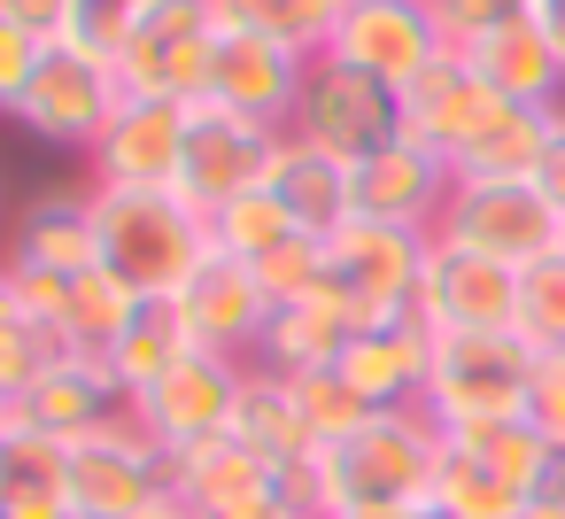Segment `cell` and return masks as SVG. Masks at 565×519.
<instances>
[{"label": "cell", "mask_w": 565, "mask_h": 519, "mask_svg": "<svg viewBox=\"0 0 565 519\" xmlns=\"http://www.w3.org/2000/svg\"><path fill=\"white\" fill-rule=\"evenodd\" d=\"M63 357H78L71 349V333L63 326H40V318H9L0 326V403H17L47 364H63Z\"/></svg>", "instance_id": "cell-36"}, {"label": "cell", "mask_w": 565, "mask_h": 519, "mask_svg": "<svg viewBox=\"0 0 565 519\" xmlns=\"http://www.w3.org/2000/svg\"><path fill=\"white\" fill-rule=\"evenodd\" d=\"M434 233L411 225H380V218H349L326 241V287L349 303L356 326H395L418 318V272H426Z\"/></svg>", "instance_id": "cell-4"}, {"label": "cell", "mask_w": 565, "mask_h": 519, "mask_svg": "<svg viewBox=\"0 0 565 519\" xmlns=\"http://www.w3.org/2000/svg\"><path fill=\"white\" fill-rule=\"evenodd\" d=\"M287 241H302V233H295V218L279 210L271 187H256V194H241V202H225V210L210 218V248H225V256H241V264H264V256L287 248Z\"/></svg>", "instance_id": "cell-34"}, {"label": "cell", "mask_w": 565, "mask_h": 519, "mask_svg": "<svg viewBox=\"0 0 565 519\" xmlns=\"http://www.w3.org/2000/svg\"><path fill=\"white\" fill-rule=\"evenodd\" d=\"M403 140H418V148H434L441 163H457L511 102L488 86V78H472V63L465 55H441L434 71H418L403 94Z\"/></svg>", "instance_id": "cell-16"}, {"label": "cell", "mask_w": 565, "mask_h": 519, "mask_svg": "<svg viewBox=\"0 0 565 519\" xmlns=\"http://www.w3.org/2000/svg\"><path fill=\"white\" fill-rule=\"evenodd\" d=\"M271 194L295 218V233L333 241L356 218V163H341V156H326V148H310V140L287 133L279 140V163H271Z\"/></svg>", "instance_id": "cell-21"}, {"label": "cell", "mask_w": 565, "mask_h": 519, "mask_svg": "<svg viewBox=\"0 0 565 519\" xmlns=\"http://www.w3.org/2000/svg\"><path fill=\"white\" fill-rule=\"evenodd\" d=\"M302 71L310 55L264 40V32H241V24H217V55H210V94L202 102H225L241 117H264V125H295V102H302Z\"/></svg>", "instance_id": "cell-17"}, {"label": "cell", "mask_w": 565, "mask_h": 519, "mask_svg": "<svg viewBox=\"0 0 565 519\" xmlns=\"http://www.w3.org/2000/svg\"><path fill=\"white\" fill-rule=\"evenodd\" d=\"M117 411H125V395H117L109 364H102V357H63V364H47L17 403H0V434L78 442V434H94V426L117 419Z\"/></svg>", "instance_id": "cell-18"}, {"label": "cell", "mask_w": 565, "mask_h": 519, "mask_svg": "<svg viewBox=\"0 0 565 519\" xmlns=\"http://www.w3.org/2000/svg\"><path fill=\"white\" fill-rule=\"evenodd\" d=\"M256 272V287L271 295V310H287V303H302V295H318L326 287V241H287V248H271L264 264H248Z\"/></svg>", "instance_id": "cell-39"}, {"label": "cell", "mask_w": 565, "mask_h": 519, "mask_svg": "<svg viewBox=\"0 0 565 519\" xmlns=\"http://www.w3.org/2000/svg\"><path fill=\"white\" fill-rule=\"evenodd\" d=\"M465 63H472V78H488L503 102H519V109H557L565 102V63L550 55V40H542V24L519 9L511 24H495L488 40H472L465 47Z\"/></svg>", "instance_id": "cell-23"}, {"label": "cell", "mask_w": 565, "mask_h": 519, "mask_svg": "<svg viewBox=\"0 0 565 519\" xmlns=\"http://www.w3.org/2000/svg\"><path fill=\"white\" fill-rule=\"evenodd\" d=\"M550 117H557V109H519V102H511L449 171H457V179H534V163H542V148H550Z\"/></svg>", "instance_id": "cell-30"}, {"label": "cell", "mask_w": 565, "mask_h": 519, "mask_svg": "<svg viewBox=\"0 0 565 519\" xmlns=\"http://www.w3.org/2000/svg\"><path fill=\"white\" fill-rule=\"evenodd\" d=\"M550 488H565V465H557V480H550Z\"/></svg>", "instance_id": "cell-50"}, {"label": "cell", "mask_w": 565, "mask_h": 519, "mask_svg": "<svg viewBox=\"0 0 565 519\" xmlns=\"http://www.w3.org/2000/svg\"><path fill=\"white\" fill-rule=\"evenodd\" d=\"M295 388V411H302V426H310V442L326 449V442H349L364 419H372V403L326 364V372H302V380H287Z\"/></svg>", "instance_id": "cell-35"}, {"label": "cell", "mask_w": 565, "mask_h": 519, "mask_svg": "<svg viewBox=\"0 0 565 519\" xmlns=\"http://www.w3.org/2000/svg\"><path fill=\"white\" fill-rule=\"evenodd\" d=\"M148 310V295L132 287V279H117L109 264H94V272H78L71 279V310H63V333H71V349L78 357H109L125 333H132V318Z\"/></svg>", "instance_id": "cell-28"}, {"label": "cell", "mask_w": 565, "mask_h": 519, "mask_svg": "<svg viewBox=\"0 0 565 519\" xmlns=\"http://www.w3.org/2000/svg\"><path fill=\"white\" fill-rule=\"evenodd\" d=\"M9 264H32V272H94L102 264V233H94V210L86 194H47L17 218V241H9Z\"/></svg>", "instance_id": "cell-25"}, {"label": "cell", "mask_w": 565, "mask_h": 519, "mask_svg": "<svg viewBox=\"0 0 565 519\" xmlns=\"http://www.w3.org/2000/svg\"><path fill=\"white\" fill-rule=\"evenodd\" d=\"M519 341L526 349H565V248L519 272Z\"/></svg>", "instance_id": "cell-38"}, {"label": "cell", "mask_w": 565, "mask_h": 519, "mask_svg": "<svg viewBox=\"0 0 565 519\" xmlns=\"http://www.w3.org/2000/svg\"><path fill=\"white\" fill-rule=\"evenodd\" d=\"M140 17H148V0H71L63 47H71V55H94V63H109V71H117V55L132 47Z\"/></svg>", "instance_id": "cell-37"}, {"label": "cell", "mask_w": 565, "mask_h": 519, "mask_svg": "<svg viewBox=\"0 0 565 519\" xmlns=\"http://www.w3.org/2000/svg\"><path fill=\"white\" fill-rule=\"evenodd\" d=\"M526 426L565 457V349H534V380H526Z\"/></svg>", "instance_id": "cell-41"}, {"label": "cell", "mask_w": 565, "mask_h": 519, "mask_svg": "<svg viewBox=\"0 0 565 519\" xmlns=\"http://www.w3.org/2000/svg\"><path fill=\"white\" fill-rule=\"evenodd\" d=\"M341 9L349 0H217V17L241 24V32H264L295 55H326L333 32H341Z\"/></svg>", "instance_id": "cell-31"}, {"label": "cell", "mask_w": 565, "mask_h": 519, "mask_svg": "<svg viewBox=\"0 0 565 519\" xmlns=\"http://www.w3.org/2000/svg\"><path fill=\"white\" fill-rule=\"evenodd\" d=\"M418 326L426 333H519V272L434 241L418 272Z\"/></svg>", "instance_id": "cell-11"}, {"label": "cell", "mask_w": 565, "mask_h": 519, "mask_svg": "<svg viewBox=\"0 0 565 519\" xmlns=\"http://www.w3.org/2000/svg\"><path fill=\"white\" fill-rule=\"evenodd\" d=\"M217 0H148V17L132 32V47L117 55V86L125 94H156L194 109L210 94V55H217Z\"/></svg>", "instance_id": "cell-8"}, {"label": "cell", "mask_w": 565, "mask_h": 519, "mask_svg": "<svg viewBox=\"0 0 565 519\" xmlns=\"http://www.w3.org/2000/svg\"><path fill=\"white\" fill-rule=\"evenodd\" d=\"M47 55H55V40H40V32H24V24L0 17V117L24 109V94H32V78L47 71Z\"/></svg>", "instance_id": "cell-40"}, {"label": "cell", "mask_w": 565, "mask_h": 519, "mask_svg": "<svg viewBox=\"0 0 565 519\" xmlns=\"http://www.w3.org/2000/svg\"><path fill=\"white\" fill-rule=\"evenodd\" d=\"M349 341H356L349 303H341L333 287H318V295H302V303L271 310V326H264V341H256V364H264V372H279V380H302V372L341 364V349H349Z\"/></svg>", "instance_id": "cell-24"}, {"label": "cell", "mask_w": 565, "mask_h": 519, "mask_svg": "<svg viewBox=\"0 0 565 519\" xmlns=\"http://www.w3.org/2000/svg\"><path fill=\"white\" fill-rule=\"evenodd\" d=\"M279 140H287V133L264 125V117H241V109H225V102H194V109H186V163H179V187H171V194H179L186 210L217 218L225 202L271 187Z\"/></svg>", "instance_id": "cell-7"}, {"label": "cell", "mask_w": 565, "mask_h": 519, "mask_svg": "<svg viewBox=\"0 0 565 519\" xmlns=\"http://www.w3.org/2000/svg\"><path fill=\"white\" fill-rule=\"evenodd\" d=\"M9 318H24V310H17V279H9V264H0V326H9Z\"/></svg>", "instance_id": "cell-48"}, {"label": "cell", "mask_w": 565, "mask_h": 519, "mask_svg": "<svg viewBox=\"0 0 565 519\" xmlns=\"http://www.w3.org/2000/svg\"><path fill=\"white\" fill-rule=\"evenodd\" d=\"M186 349H194V341H186L179 310H171V303H148V310L132 318V333H125V341H117V349H109L102 364H109L117 395L132 403V395H140V388H156V380H163V372H171V364H179Z\"/></svg>", "instance_id": "cell-32"}, {"label": "cell", "mask_w": 565, "mask_h": 519, "mask_svg": "<svg viewBox=\"0 0 565 519\" xmlns=\"http://www.w3.org/2000/svg\"><path fill=\"white\" fill-rule=\"evenodd\" d=\"M0 17H9V24H24V32H40V40H55V47H63V24H71V0H0Z\"/></svg>", "instance_id": "cell-45"}, {"label": "cell", "mask_w": 565, "mask_h": 519, "mask_svg": "<svg viewBox=\"0 0 565 519\" xmlns=\"http://www.w3.org/2000/svg\"><path fill=\"white\" fill-rule=\"evenodd\" d=\"M233 442H241V449H256V457H264V465H279V473H295V465H310V457H318V442H310V426H302V411H295V388H287L279 372H264V364H248V380H241Z\"/></svg>", "instance_id": "cell-26"}, {"label": "cell", "mask_w": 565, "mask_h": 519, "mask_svg": "<svg viewBox=\"0 0 565 519\" xmlns=\"http://www.w3.org/2000/svg\"><path fill=\"white\" fill-rule=\"evenodd\" d=\"M519 519H565V488H542V496H526V511Z\"/></svg>", "instance_id": "cell-47"}, {"label": "cell", "mask_w": 565, "mask_h": 519, "mask_svg": "<svg viewBox=\"0 0 565 519\" xmlns=\"http://www.w3.org/2000/svg\"><path fill=\"white\" fill-rule=\"evenodd\" d=\"M326 55H341V63H356L364 78H380V86L403 94L418 71H434V63L449 55V40H441V24L426 17V0H349Z\"/></svg>", "instance_id": "cell-13"}, {"label": "cell", "mask_w": 565, "mask_h": 519, "mask_svg": "<svg viewBox=\"0 0 565 519\" xmlns=\"http://www.w3.org/2000/svg\"><path fill=\"white\" fill-rule=\"evenodd\" d=\"M426 357H434V333L418 318H395V326H356V341L341 349V380L372 403V411H411L426 395Z\"/></svg>", "instance_id": "cell-20"}, {"label": "cell", "mask_w": 565, "mask_h": 519, "mask_svg": "<svg viewBox=\"0 0 565 519\" xmlns=\"http://www.w3.org/2000/svg\"><path fill=\"white\" fill-rule=\"evenodd\" d=\"M287 133L310 140V148H326V156H341V163H364L372 148H387V140L403 133V102H395V86L364 78L356 63L310 55L302 102H295V125H287Z\"/></svg>", "instance_id": "cell-9"}, {"label": "cell", "mask_w": 565, "mask_h": 519, "mask_svg": "<svg viewBox=\"0 0 565 519\" xmlns=\"http://www.w3.org/2000/svg\"><path fill=\"white\" fill-rule=\"evenodd\" d=\"M241 380H248V357H217V349H186L156 388H140L125 411L156 434V449H194V442H217L233 434V403H241Z\"/></svg>", "instance_id": "cell-10"}, {"label": "cell", "mask_w": 565, "mask_h": 519, "mask_svg": "<svg viewBox=\"0 0 565 519\" xmlns=\"http://www.w3.org/2000/svg\"><path fill=\"white\" fill-rule=\"evenodd\" d=\"M449 442H457V449H472L488 473H503L519 496H542V488L557 480V465H565V457H557L526 419H495V426H472V434H449Z\"/></svg>", "instance_id": "cell-33"}, {"label": "cell", "mask_w": 565, "mask_h": 519, "mask_svg": "<svg viewBox=\"0 0 565 519\" xmlns=\"http://www.w3.org/2000/svg\"><path fill=\"white\" fill-rule=\"evenodd\" d=\"M526 380H534V349L519 333H434L418 411L441 434H472L495 419H526Z\"/></svg>", "instance_id": "cell-3"}, {"label": "cell", "mask_w": 565, "mask_h": 519, "mask_svg": "<svg viewBox=\"0 0 565 519\" xmlns=\"http://www.w3.org/2000/svg\"><path fill=\"white\" fill-rule=\"evenodd\" d=\"M534 194L565 218V102H557V117H550V148H542V163H534Z\"/></svg>", "instance_id": "cell-44"}, {"label": "cell", "mask_w": 565, "mask_h": 519, "mask_svg": "<svg viewBox=\"0 0 565 519\" xmlns=\"http://www.w3.org/2000/svg\"><path fill=\"white\" fill-rule=\"evenodd\" d=\"M63 457H71V511L78 519H148L156 504H171V457L156 449V434L132 411L63 442Z\"/></svg>", "instance_id": "cell-5"}, {"label": "cell", "mask_w": 565, "mask_h": 519, "mask_svg": "<svg viewBox=\"0 0 565 519\" xmlns=\"http://www.w3.org/2000/svg\"><path fill=\"white\" fill-rule=\"evenodd\" d=\"M117 102H125V86H117V71H109V63L55 47V55H47V71H40V78H32V94H24L17 125H24L32 140H47V148H78V156H86V148L109 133Z\"/></svg>", "instance_id": "cell-14"}, {"label": "cell", "mask_w": 565, "mask_h": 519, "mask_svg": "<svg viewBox=\"0 0 565 519\" xmlns=\"http://www.w3.org/2000/svg\"><path fill=\"white\" fill-rule=\"evenodd\" d=\"M171 310H179V326H186L194 349L248 357V364H256V341H264V326H271V295H264L256 272H248L241 256H225V248H210V256L194 264V279L171 295Z\"/></svg>", "instance_id": "cell-15"}, {"label": "cell", "mask_w": 565, "mask_h": 519, "mask_svg": "<svg viewBox=\"0 0 565 519\" xmlns=\"http://www.w3.org/2000/svg\"><path fill=\"white\" fill-rule=\"evenodd\" d=\"M441 465V426L411 403V411H372L349 442H326L310 465L287 473V488L302 496L310 519L326 511H387V504H426Z\"/></svg>", "instance_id": "cell-1"}, {"label": "cell", "mask_w": 565, "mask_h": 519, "mask_svg": "<svg viewBox=\"0 0 565 519\" xmlns=\"http://www.w3.org/2000/svg\"><path fill=\"white\" fill-rule=\"evenodd\" d=\"M0 519H78L71 457L47 434H0Z\"/></svg>", "instance_id": "cell-27"}, {"label": "cell", "mask_w": 565, "mask_h": 519, "mask_svg": "<svg viewBox=\"0 0 565 519\" xmlns=\"http://www.w3.org/2000/svg\"><path fill=\"white\" fill-rule=\"evenodd\" d=\"M94 233H102V264L117 279H132L148 303H171L194 264L210 256V218L186 210L179 194H132V187H94L86 194Z\"/></svg>", "instance_id": "cell-2"}, {"label": "cell", "mask_w": 565, "mask_h": 519, "mask_svg": "<svg viewBox=\"0 0 565 519\" xmlns=\"http://www.w3.org/2000/svg\"><path fill=\"white\" fill-rule=\"evenodd\" d=\"M426 504H434L441 519H519V511H526V496H519L503 473H488L472 449H457L449 434H441V465H434Z\"/></svg>", "instance_id": "cell-29"}, {"label": "cell", "mask_w": 565, "mask_h": 519, "mask_svg": "<svg viewBox=\"0 0 565 519\" xmlns=\"http://www.w3.org/2000/svg\"><path fill=\"white\" fill-rule=\"evenodd\" d=\"M534 24H542V40H550V55L565 63V0H534V9H526Z\"/></svg>", "instance_id": "cell-46"}, {"label": "cell", "mask_w": 565, "mask_h": 519, "mask_svg": "<svg viewBox=\"0 0 565 519\" xmlns=\"http://www.w3.org/2000/svg\"><path fill=\"white\" fill-rule=\"evenodd\" d=\"M434 241L526 272L550 248H565V218L534 194V179H457L449 202H441V218H434Z\"/></svg>", "instance_id": "cell-6"}, {"label": "cell", "mask_w": 565, "mask_h": 519, "mask_svg": "<svg viewBox=\"0 0 565 519\" xmlns=\"http://www.w3.org/2000/svg\"><path fill=\"white\" fill-rule=\"evenodd\" d=\"M0 264H9V256H0ZM9 279H17V310H24V318H40V326H63V310H71V279H63V272L9 264Z\"/></svg>", "instance_id": "cell-43"}, {"label": "cell", "mask_w": 565, "mask_h": 519, "mask_svg": "<svg viewBox=\"0 0 565 519\" xmlns=\"http://www.w3.org/2000/svg\"><path fill=\"white\" fill-rule=\"evenodd\" d=\"M526 9H534V0H526Z\"/></svg>", "instance_id": "cell-51"}, {"label": "cell", "mask_w": 565, "mask_h": 519, "mask_svg": "<svg viewBox=\"0 0 565 519\" xmlns=\"http://www.w3.org/2000/svg\"><path fill=\"white\" fill-rule=\"evenodd\" d=\"M526 9V0H426V17L441 24V40H449V55H465L472 40H488L495 24H511Z\"/></svg>", "instance_id": "cell-42"}, {"label": "cell", "mask_w": 565, "mask_h": 519, "mask_svg": "<svg viewBox=\"0 0 565 519\" xmlns=\"http://www.w3.org/2000/svg\"><path fill=\"white\" fill-rule=\"evenodd\" d=\"M94 187H132V194H171L186 163V109L156 94H125L109 133L86 148Z\"/></svg>", "instance_id": "cell-12"}, {"label": "cell", "mask_w": 565, "mask_h": 519, "mask_svg": "<svg viewBox=\"0 0 565 519\" xmlns=\"http://www.w3.org/2000/svg\"><path fill=\"white\" fill-rule=\"evenodd\" d=\"M449 187H457V171H449L434 148H418V140H403V133H395L387 148H372V156L356 163V218L434 233V218H441Z\"/></svg>", "instance_id": "cell-19"}, {"label": "cell", "mask_w": 565, "mask_h": 519, "mask_svg": "<svg viewBox=\"0 0 565 519\" xmlns=\"http://www.w3.org/2000/svg\"><path fill=\"white\" fill-rule=\"evenodd\" d=\"M279 480H287V473H279V465H264L256 449H241L233 434L194 442V449H171V496H179L194 519H225V511H241V504L271 496Z\"/></svg>", "instance_id": "cell-22"}, {"label": "cell", "mask_w": 565, "mask_h": 519, "mask_svg": "<svg viewBox=\"0 0 565 519\" xmlns=\"http://www.w3.org/2000/svg\"><path fill=\"white\" fill-rule=\"evenodd\" d=\"M148 519H194V511H186V504H179V496H171V504H156V511H148Z\"/></svg>", "instance_id": "cell-49"}]
</instances>
